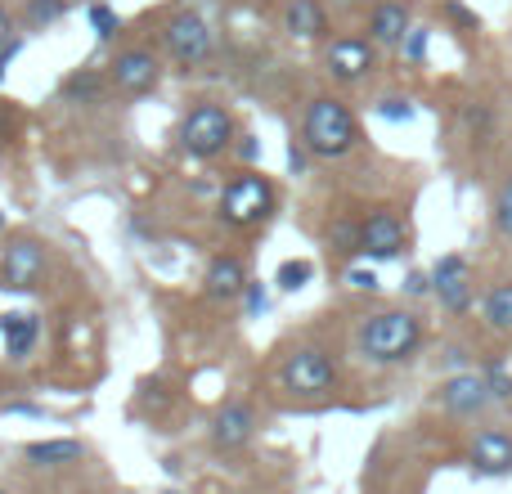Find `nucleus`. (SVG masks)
<instances>
[{
  "instance_id": "obj_1",
  "label": "nucleus",
  "mask_w": 512,
  "mask_h": 494,
  "mask_svg": "<svg viewBox=\"0 0 512 494\" xmlns=\"http://www.w3.org/2000/svg\"><path fill=\"white\" fill-rule=\"evenodd\" d=\"M423 342V324L409 310H382V315H369L360 328V351L378 364H400L418 351Z\"/></svg>"
},
{
  "instance_id": "obj_2",
  "label": "nucleus",
  "mask_w": 512,
  "mask_h": 494,
  "mask_svg": "<svg viewBox=\"0 0 512 494\" xmlns=\"http://www.w3.org/2000/svg\"><path fill=\"white\" fill-rule=\"evenodd\" d=\"M301 140H306L310 153L319 158H342L351 153V144L360 140V126H355L351 108L342 99H315L306 108V122H301Z\"/></svg>"
},
{
  "instance_id": "obj_3",
  "label": "nucleus",
  "mask_w": 512,
  "mask_h": 494,
  "mask_svg": "<svg viewBox=\"0 0 512 494\" xmlns=\"http://www.w3.org/2000/svg\"><path fill=\"white\" fill-rule=\"evenodd\" d=\"M230 140H234V122L221 104H198L180 126V144L194 158H216V153L230 149Z\"/></svg>"
},
{
  "instance_id": "obj_4",
  "label": "nucleus",
  "mask_w": 512,
  "mask_h": 494,
  "mask_svg": "<svg viewBox=\"0 0 512 494\" xmlns=\"http://www.w3.org/2000/svg\"><path fill=\"white\" fill-rule=\"evenodd\" d=\"M221 212L230 225H256L274 212V189L261 176H239L221 198Z\"/></svg>"
},
{
  "instance_id": "obj_5",
  "label": "nucleus",
  "mask_w": 512,
  "mask_h": 494,
  "mask_svg": "<svg viewBox=\"0 0 512 494\" xmlns=\"http://www.w3.org/2000/svg\"><path fill=\"white\" fill-rule=\"evenodd\" d=\"M162 41H167L171 59H180V63H203L207 54H212L216 36H212V23H207L203 14H194V9H180V14L167 23Z\"/></svg>"
},
{
  "instance_id": "obj_6",
  "label": "nucleus",
  "mask_w": 512,
  "mask_h": 494,
  "mask_svg": "<svg viewBox=\"0 0 512 494\" xmlns=\"http://www.w3.org/2000/svg\"><path fill=\"white\" fill-rule=\"evenodd\" d=\"M333 360H328L319 346H301V351H292L288 360H283V387L292 391V396H319V391L333 387Z\"/></svg>"
},
{
  "instance_id": "obj_7",
  "label": "nucleus",
  "mask_w": 512,
  "mask_h": 494,
  "mask_svg": "<svg viewBox=\"0 0 512 494\" xmlns=\"http://www.w3.org/2000/svg\"><path fill=\"white\" fill-rule=\"evenodd\" d=\"M360 252L364 256H373V261H391V256H400L405 252V221H400L396 212H373L369 221L360 225Z\"/></svg>"
},
{
  "instance_id": "obj_8",
  "label": "nucleus",
  "mask_w": 512,
  "mask_h": 494,
  "mask_svg": "<svg viewBox=\"0 0 512 494\" xmlns=\"http://www.w3.org/2000/svg\"><path fill=\"white\" fill-rule=\"evenodd\" d=\"M45 270V252L36 239H14L5 247V265H0V279H5L9 292H27L36 288V279H41Z\"/></svg>"
},
{
  "instance_id": "obj_9",
  "label": "nucleus",
  "mask_w": 512,
  "mask_h": 494,
  "mask_svg": "<svg viewBox=\"0 0 512 494\" xmlns=\"http://www.w3.org/2000/svg\"><path fill=\"white\" fill-rule=\"evenodd\" d=\"M432 292L450 315H463L472 306V283H468V261L463 256H441L432 270Z\"/></svg>"
},
{
  "instance_id": "obj_10",
  "label": "nucleus",
  "mask_w": 512,
  "mask_h": 494,
  "mask_svg": "<svg viewBox=\"0 0 512 494\" xmlns=\"http://www.w3.org/2000/svg\"><path fill=\"white\" fill-rule=\"evenodd\" d=\"M468 463L481 472V477H508L512 472V436L499 432V427L477 432L468 445Z\"/></svg>"
},
{
  "instance_id": "obj_11",
  "label": "nucleus",
  "mask_w": 512,
  "mask_h": 494,
  "mask_svg": "<svg viewBox=\"0 0 512 494\" xmlns=\"http://www.w3.org/2000/svg\"><path fill=\"white\" fill-rule=\"evenodd\" d=\"M252 432H256L252 405H243V400H230V405L216 409V418H212V441L221 445V450H239V445H248Z\"/></svg>"
},
{
  "instance_id": "obj_12",
  "label": "nucleus",
  "mask_w": 512,
  "mask_h": 494,
  "mask_svg": "<svg viewBox=\"0 0 512 494\" xmlns=\"http://www.w3.org/2000/svg\"><path fill=\"white\" fill-rule=\"evenodd\" d=\"M158 81V59L149 50H122L113 59V86L126 90V95H144Z\"/></svg>"
},
{
  "instance_id": "obj_13",
  "label": "nucleus",
  "mask_w": 512,
  "mask_h": 494,
  "mask_svg": "<svg viewBox=\"0 0 512 494\" xmlns=\"http://www.w3.org/2000/svg\"><path fill=\"white\" fill-rule=\"evenodd\" d=\"M490 400H495V396H490L486 378H477V373H459V378H450V382L441 387V405L450 409V414H459V418L481 414Z\"/></svg>"
},
{
  "instance_id": "obj_14",
  "label": "nucleus",
  "mask_w": 512,
  "mask_h": 494,
  "mask_svg": "<svg viewBox=\"0 0 512 494\" xmlns=\"http://www.w3.org/2000/svg\"><path fill=\"white\" fill-rule=\"evenodd\" d=\"M328 68H333L337 81H360L364 72L373 68V45L360 41V36L333 41V50H328Z\"/></svg>"
},
{
  "instance_id": "obj_15",
  "label": "nucleus",
  "mask_w": 512,
  "mask_h": 494,
  "mask_svg": "<svg viewBox=\"0 0 512 494\" xmlns=\"http://www.w3.org/2000/svg\"><path fill=\"white\" fill-rule=\"evenodd\" d=\"M369 32L378 45H405L409 36V9L400 0H382L373 5V18H369Z\"/></svg>"
},
{
  "instance_id": "obj_16",
  "label": "nucleus",
  "mask_w": 512,
  "mask_h": 494,
  "mask_svg": "<svg viewBox=\"0 0 512 494\" xmlns=\"http://www.w3.org/2000/svg\"><path fill=\"white\" fill-rule=\"evenodd\" d=\"M243 288H248V270H243V261H234V256H216V261L207 265V297L230 301V297H239Z\"/></svg>"
},
{
  "instance_id": "obj_17",
  "label": "nucleus",
  "mask_w": 512,
  "mask_h": 494,
  "mask_svg": "<svg viewBox=\"0 0 512 494\" xmlns=\"http://www.w3.org/2000/svg\"><path fill=\"white\" fill-rule=\"evenodd\" d=\"M0 333H5V351L9 360H27L41 333V319L36 315H0Z\"/></svg>"
},
{
  "instance_id": "obj_18",
  "label": "nucleus",
  "mask_w": 512,
  "mask_h": 494,
  "mask_svg": "<svg viewBox=\"0 0 512 494\" xmlns=\"http://www.w3.org/2000/svg\"><path fill=\"white\" fill-rule=\"evenodd\" d=\"M283 23H288L292 36H319L328 27V14H324V5H319V0H288Z\"/></svg>"
},
{
  "instance_id": "obj_19",
  "label": "nucleus",
  "mask_w": 512,
  "mask_h": 494,
  "mask_svg": "<svg viewBox=\"0 0 512 494\" xmlns=\"http://www.w3.org/2000/svg\"><path fill=\"white\" fill-rule=\"evenodd\" d=\"M27 463H36V468H59V463H72L81 459V445L77 441H36L27 445Z\"/></svg>"
},
{
  "instance_id": "obj_20",
  "label": "nucleus",
  "mask_w": 512,
  "mask_h": 494,
  "mask_svg": "<svg viewBox=\"0 0 512 494\" xmlns=\"http://www.w3.org/2000/svg\"><path fill=\"white\" fill-rule=\"evenodd\" d=\"M486 324L495 333H512V283H499V288L486 292V306H481Z\"/></svg>"
},
{
  "instance_id": "obj_21",
  "label": "nucleus",
  "mask_w": 512,
  "mask_h": 494,
  "mask_svg": "<svg viewBox=\"0 0 512 494\" xmlns=\"http://www.w3.org/2000/svg\"><path fill=\"white\" fill-rule=\"evenodd\" d=\"M310 279H315V265H310V261H283V265H279V274H274V283H279L283 292L306 288Z\"/></svg>"
},
{
  "instance_id": "obj_22",
  "label": "nucleus",
  "mask_w": 512,
  "mask_h": 494,
  "mask_svg": "<svg viewBox=\"0 0 512 494\" xmlns=\"http://www.w3.org/2000/svg\"><path fill=\"white\" fill-rule=\"evenodd\" d=\"M360 225H351V221H337L333 225V247H337V252H346V256H351V252H360Z\"/></svg>"
},
{
  "instance_id": "obj_23",
  "label": "nucleus",
  "mask_w": 512,
  "mask_h": 494,
  "mask_svg": "<svg viewBox=\"0 0 512 494\" xmlns=\"http://www.w3.org/2000/svg\"><path fill=\"white\" fill-rule=\"evenodd\" d=\"M481 378H486V387H490V396H495V400H512V378H508L504 364H490Z\"/></svg>"
},
{
  "instance_id": "obj_24",
  "label": "nucleus",
  "mask_w": 512,
  "mask_h": 494,
  "mask_svg": "<svg viewBox=\"0 0 512 494\" xmlns=\"http://www.w3.org/2000/svg\"><path fill=\"white\" fill-rule=\"evenodd\" d=\"M405 59L409 63H423V54H427V27H409V36H405Z\"/></svg>"
},
{
  "instance_id": "obj_25",
  "label": "nucleus",
  "mask_w": 512,
  "mask_h": 494,
  "mask_svg": "<svg viewBox=\"0 0 512 494\" xmlns=\"http://www.w3.org/2000/svg\"><path fill=\"white\" fill-rule=\"evenodd\" d=\"M495 230L504 234V239H512V189H504V194L495 198Z\"/></svg>"
},
{
  "instance_id": "obj_26",
  "label": "nucleus",
  "mask_w": 512,
  "mask_h": 494,
  "mask_svg": "<svg viewBox=\"0 0 512 494\" xmlns=\"http://www.w3.org/2000/svg\"><path fill=\"white\" fill-rule=\"evenodd\" d=\"M90 23H95V32L104 36V41L108 36H117V14L108 5H90Z\"/></svg>"
},
{
  "instance_id": "obj_27",
  "label": "nucleus",
  "mask_w": 512,
  "mask_h": 494,
  "mask_svg": "<svg viewBox=\"0 0 512 494\" xmlns=\"http://www.w3.org/2000/svg\"><path fill=\"white\" fill-rule=\"evenodd\" d=\"M378 113H382V117H391V122H409V117H414V108H409L405 99H382Z\"/></svg>"
},
{
  "instance_id": "obj_28",
  "label": "nucleus",
  "mask_w": 512,
  "mask_h": 494,
  "mask_svg": "<svg viewBox=\"0 0 512 494\" xmlns=\"http://www.w3.org/2000/svg\"><path fill=\"white\" fill-rule=\"evenodd\" d=\"M63 9V0H36L32 5V23H45V18H54Z\"/></svg>"
},
{
  "instance_id": "obj_29",
  "label": "nucleus",
  "mask_w": 512,
  "mask_h": 494,
  "mask_svg": "<svg viewBox=\"0 0 512 494\" xmlns=\"http://www.w3.org/2000/svg\"><path fill=\"white\" fill-rule=\"evenodd\" d=\"M90 90H104V81H99V77H77V81H68V95H90Z\"/></svg>"
},
{
  "instance_id": "obj_30",
  "label": "nucleus",
  "mask_w": 512,
  "mask_h": 494,
  "mask_svg": "<svg viewBox=\"0 0 512 494\" xmlns=\"http://www.w3.org/2000/svg\"><path fill=\"white\" fill-rule=\"evenodd\" d=\"M351 283H355V288H364V292H373V288H378V279H373L369 270H351Z\"/></svg>"
},
{
  "instance_id": "obj_31",
  "label": "nucleus",
  "mask_w": 512,
  "mask_h": 494,
  "mask_svg": "<svg viewBox=\"0 0 512 494\" xmlns=\"http://www.w3.org/2000/svg\"><path fill=\"white\" fill-rule=\"evenodd\" d=\"M445 14L450 18H459V23H468V27H477V14H468L463 5H445Z\"/></svg>"
},
{
  "instance_id": "obj_32",
  "label": "nucleus",
  "mask_w": 512,
  "mask_h": 494,
  "mask_svg": "<svg viewBox=\"0 0 512 494\" xmlns=\"http://www.w3.org/2000/svg\"><path fill=\"white\" fill-rule=\"evenodd\" d=\"M409 292H432V279H427V274H409Z\"/></svg>"
},
{
  "instance_id": "obj_33",
  "label": "nucleus",
  "mask_w": 512,
  "mask_h": 494,
  "mask_svg": "<svg viewBox=\"0 0 512 494\" xmlns=\"http://www.w3.org/2000/svg\"><path fill=\"white\" fill-rule=\"evenodd\" d=\"M0 45H9V14L0 9Z\"/></svg>"
},
{
  "instance_id": "obj_34",
  "label": "nucleus",
  "mask_w": 512,
  "mask_h": 494,
  "mask_svg": "<svg viewBox=\"0 0 512 494\" xmlns=\"http://www.w3.org/2000/svg\"><path fill=\"white\" fill-rule=\"evenodd\" d=\"M504 189H512V176H508V185H504Z\"/></svg>"
},
{
  "instance_id": "obj_35",
  "label": "nucleus",
  "mask_w": 512,
  "mask_h": 494,
  "mask_svg": "<svg viewBox=\"0 0 512 494\" xmlns=\"http://www.w3.org/2000/svg\"><path fill=\"white\" fill-rule=\"evenodd\" d=\"M0 225H5V216H0Z\"/></svg>"
},
{
  "instance_id": "obj_36",
  "label": "nucleus",
  "mask_w": 512,
  "mask_h": 494,
  "mask_svg": "<svg viewBox=\"0 0 512 494\" xmlns=\"http://www.w3.org/2000/svg\"><path fill=\"white\" fill-rule=\"evenodd\" d=\"M0 494H9V490H0Z\"/></svg>"
}]
</instances>
